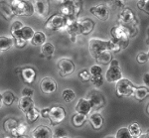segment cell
Listing matches in <instances>:
<instances>
[{"label":"cell","mask_w":149,"mask_h":138,"mask_svg":"<svg viewBox=\"0 0 149 138\" xmlns=\"http://www.w3.org/2000/svg\"><path fill=\"white\" fill-rule=\"evenodd\" d=\"M90 12L100 21H107L109 18V8L105 4H98L91 7Z\"/></svg>","instance_id":"cell-12"},{"label":"cell","mask_w":149,"mask_h":138,"mask_svg":"<svg viewBox=\"0 0 149 138\" xmlns=\"http://www.w3.org/2000/svg\"><path fill=\"white\" fill-rule=\"evenodd\" d=\"M122 1H124V2H126V1H129V0H122Z\"/></svg>","instance_id":"cell-51"},{"label":"cell","mask_w":149,"mask_h":138,"mask_svg":"<svg viewBox=\"0 0 149 138\" xmlns=\"http://www.w3.org/2000/svg\"><path fill=\"white\" fill-rule=\"evenodd\" d=\"M49 111H50V107L43 108V109L40 110V115L42 116L43 118H48V116H49Z\"/></svg>","instance_id":"cell-47"},{"label":"cell","mask_w":149,"mask_h":138,"mask_svg":"<svg viewBox=\"0 0 149 138\" xmlns=\"http://www.w3.org/2000/svg\"><path fill=\"white\" fill-rule=\"evenodd\" d=\"M91 82L97 88H100V86L103 84V77L102 75H100V76H92L91 77Z\"/></svg>","instance_id":"cell-37"},{"label":"cell","mask_w":149,"mask_h":138,"mask_svg":"<svg viewBox=\"0 0 149 138\" xmlns=\"http://www.w3.org/2000/svg\"><path fill=\"white\" fill-rule=\"evenodd\" d=\"M34 33H35V31L32 27H30V26H23V27L20 28L19 30L11 33V35L14 39L15 38L23 39V40H25L28 42V41H30L31 38L33 37Z\"/></svg>","instance_id":"cell-16"},{"label":"cell","mask_w":149,"mask_h":138,"mask_svg":"<svg viewBox=\"0 0 149 138\" xmlns=\"http://www.w3.org/2000/svg\"><path fill=\"white\" fill-rule=\"evenodd\" d=\"M62 96H63V100L66 102H72L76 100V93L71 89H66L62 93Z\"/></svg>","instance_id":"cell-34"},{"label":"cell","mask_w":149,"mask_h":138,"mask_svg":"<svg viewBox=\"0 0 149 138\" xmlns=\"http://www.w3.org/2000/svg\"><path fill=\"white\" fill-rule=\"evenodd\" d=\"M110 34H111V38L115 39L119 42L121 49H125L128 46L129 43V33L127 31L126 27L123 25H116L111 28L110 30Z\"/></svg>","instance_id":"cell-5"},{"label":"cell","mask_w":149,"mask_h":138,"mask_svg":"<svg viewBox=\"0 0 149 138\" xmlns=\"http://www.w3.org/2000/svg\"><path fill=\"white\" fill-rule=\"evenodd\" d=\"M14 46L13 37L0 36V51H8Z\"/></svg>","instance_id":"cell-25"},{"label":"cell","mask_w":149,"mask_h":138,"mask_svg":"<svg viewBox=\"0 0 149 138\" xmlns=\"http://www.w3.org/2000/svg\"><path fill=\"white\" fill-rule=\"evenodd\" d=\"M136 61H137L139 64H144L148 61V54L147 53H144V52H141L139 53L136 57Z\"/></svg>","instance_id":"cell-41"},{"label":"cell","mask_w":149,"mask_h":138,"mask_svg":"<svg viewBox=\"0 0 149 138\" xmlns=\"http://www.w3.org/2000/svg\"><path fill=\"white\" fill-rule=\"evenodd\" d=\"M113 3H114V5L117 7V8H119V9H124L125 8V3H124V1H122V0H113Z\"/></svg>","instance_id":"cell-46"},{"label":"cell","mask_w":149,"mask_h":138,"mask_svg":"<svg viewBox=\"0 0 149 138\" xmlns=\"http://www.w3.org/2000/svg\"><path fill=\"white\" fill-rule=\"evenodd\" d=\"M25 1H29V0H25Z\"/></svg>","instance_id":"cell-52"},{"label":"cell","mask_w":149,"mask_h":138,"mask_svg":"<svg viewBox=\"0 0 149 138\" xmlns=\"http://www.w3.org/2000/svg\"><path fill=\"white\" fill-rule=\"evenodd\" d=\"M143 83H144V84H145L146 86H149V74H148V72H146V74L144 75V77H143Z\"/></svg>","instance_id":"cell-48"},{"label":"cell","mask_w":149,"mask_h":138,"mask_svg":"<svg viewBox=\"0 0 149 138\" xmlns=\"http://www.w3.org/2000/svg\"><path fill=\"white\" fill-rule=\"evenodd\" d=\"M121 50V47H120V44L117 40L115 39L111 38L109 39V51L111 53H118L119 51Z\"/></svg>","instance_id":"cell-35"},{"label":"cell","mask_w":149,"mask_h":138,"mask_svg":"<svg viewBox=\"0 0 149 138\" xmlns=\"http://www.w3.org/2000/svg\"><path fill=\"white\" fill-rule=\"evenodd\" d=\"M117 23L119 25L125 26V27H128V26H136L137 25V19H136L134 12L130 8H128V7H125L124 9H122L120 14L118 15Z\"/></svg>","instance_id":"cell-9"},{"label":"cell","mask_w":149,"mask_h":138,"mask_svg":"<svg viewBox=\"0 0 149 138\" xmlns=\"http://www.w3.org/2000/svg\"><path fill=\"white\" fill-rule=\"evenodd\" d=\"M122 77V72L119 67L118 60H113L109 62V68L105 72V79L109 83H116Z\"/></svg>","instance_id":"cell-7"},{"label":"cell","mask_w":149,"mask_h":138,"mask_svg":"<svg viewBox=\"0 0 149 138\" xmlns=\"http://www.w3.org/2000/svg\"><path fill=\"white\" fill-rule=\"evenodd\" d=\"M20 76L24 83L27 84H31L35 82L37 72H36V70L34 68L25 67V68H22V70H21Z\"/></svg>","instance_id":"cell-17"},{"label":"cell","mask_w":149,"mask_h":138,"mask_svg":"<svg viewBox=\"0 0 149 138\" xmlns=\"http://www.w3.org/2000/svg\"><path fill=\"white\" fill-rule=\"evenodd\" d=\"M21 70H22V68H17V69H16V74H20L21 72Z\"/></svg>","instance_id":"cell-49"},{"label":"cell","mask_w":149,"mask_h":138,"mask_svg":"<svg viewBox=\"0 0 149 138\" xmlns=\"http://www.w3.org/2000/svg\"><path fill=\"white\" fill-rule=\"evenodd\" d=\"M111 60H112V53L109 50L103 51L102 53H100L95 58V61L97 62V64H102V65H109Z\"/></svg>","instance_id":"cell-26"},{"label":"cell","mask_w":149,"mask_h":138,"mask_svg":"<svg viewBox=\"0 0 149 138\" xmlns=\"http://www.w3.org/2000/svg\"><path fill=\"white\" fill-rule=\"evenodd\" d=\"M26 44H27V41L23 40V39H19V38H15V39H14V45H15L17 48H19V49L25 47Z\"/></svg>","instance_id":"cell-42"},{"label":"cell","mask_w":149,"mask_h":138,"mask_svg":"<svg viewBox=\"0 0 149 138\" xmlns=\"http://www.w3.org/2000/svg\"><path fill=\"white\" fill-rule=\"evenodd\" d=\"M91 110H92V105H91L90 100L86 98H80L77 105L74 106V111L81 113V114L88 115L91 112Z\"/></svg>","instance_id":"cell-19"},{"label":"cell","mask_w":149,"mask_h":138,"mask_svg":"<svg viewBox=\"0 0 149 138\" xmlns=\"http://www.w3.org/2000/svg\"><path fill=\"white\" fill-rule=\"evenodd\" d=\"M148 94H149L148 86H138V88H136L135 86L132 95L134 96V98H135L136 100L142 101V100H145V98H147Z\"/></svg>","instance_id":"cell-22"},{"label":"cell","mask_w":149,"mask_h":138,"mask_svg":"<svg viewBox=\"0 0 149 138\" xmlns=\"http://www.w3.org/2000/svg\"><path fill=\"white\" fill-rule=\"evenodd\" d=\"M40 89L45 94H52L57 91V83L52 77H45L40 82Z\"/></svg>","instance_id":"cell-13"},{"label":"cell","mask_w":149,"mask_h":138,"mask_svg":"<svg viewBox=\"0 0 149 138\" xmlns=\"http://www.w3.org/2000/svg\"><path fill=\"white\" fill-rule=\"evenodd\" d=\"M66 110L63 106L61 105H55L50 107L49 111V116H48V119L50 120V123L53 126H56V125L60 124L61 122H63L66 118Z\"/></svg>","instance_id":"cell-8"},{"label":"cell","mask_w":149,"mask_h":138,"mask_svg":"<svg viewBox=\"0 0 149 138\" xmlns=\"http://www.w3.org/2000/svg\"><path fill=\"white\" fill-rule=\"evenodd\" d=\"M86 116H88V115L76 112L73 115V117H72V124H73L74 126L77 127V128L81 127L86 122V119H88V118H86Z\"/></svg>","instance_id":"cell-27"},{"label":"cell","mask_w":149,"mask_h":138,"mask_svg":"<svg viewBox=\"0 0 149 138\" xmlns=\"http://www.w3.org/2000/svg\"><path fill=\"white\" fill-rule=\"evenodd\" d=\"M2 105H3V103H2V95H1V93H0V108H1Z\"/></svg>","instance_id":"cell-50"},{"label":"cell","mask_w":149,"mask_h":138,"mask_svg":"<svg viewBox=\"0 0 149 138\" xmlns=\"http://www.w3.org/2000/svg\"><path fill=\"white\" fill-rule=\"evenodd\" d=\"M26 131H27V125H26L25 123L19 122L15 129L11 132V134L13 135L14 137H23L24 135H25Z\"/></svg>","instance_id":"cell-32"},{"label":"cell","mask_w":149,"mask_h":138,"mask_svg":"<svg viewBox=\"0 0 149 138\" xmlns=\"http://www.w3.org/2000/svg\"><path fill=\"white\" fill-rule=\"evenodd\" d=\"M92 105V109L93 110H98L100 108H102L105 105V100L104 96L102 95V93H100V91H93L90 93V98H88Z\"/></svg>","instance_id":"cell-14"},{"label":"cell","mask_w":149,"mask_h":138,"mask_svg":"<svg viewBox=\"0 0 149 138\" xmlns=\"http://www.w3.org/2000/svg\"><path fill=\"white\" fill-rule=\"evenodd\" d=\"M33 9L34 14L40 18H45L49 15L50 12V3L49 0H33Z\"/></svg>","instance_id":"cell-11"},{"label":"cell","mask_w":149,"mask_h":138,"mask_svg":"<svg viewBox=\"0 0 149 138\" xmlns=\"http://www.w3.org/2000/svg\"><path fill=\"white\" fill-rule=\"evenodd\" d=\"M116 138H131L130 133L128 131V128L127 127H122L120 129L117 130L116 134H115Z\"/></svg>","instance_id":"cell-36"},{"label":"cell","mask_w":149,"mask_h":138,"mask_svg":"<svg viewBox=\"0 0 149 138\" xmlns=\"http://www.w3.org/2000/svg\"><path fill=\"white\" fill-rule=\"evenodd\" d=\"M33 106H35V103L31 96H22L18 101L19 109L24 113H25L27 110L30 109L31 107H33Z\"/></svg>","instance_id":"cell-20"},{"label":"cell","mask_w":149,"mask_h":138,"mask_svg":"<svg viewBox=\"0 0 149 138\" xmlns=\"http://www.w3.org/2000/svg\"><path fill=\"white\" fill-rule=\"evenodd\" d=\"M40 51L42 56H44L47 59H51L55 53V46L50 42H45L43 45L40 46Z\"/></svg>","instance_id":"cell-24"},{"label":"cell","mask_w":149,"mask_h":138,"mask_svg":"<svg viewBox=\"0 0 149 138\" xmlns=\"http://www.w3.org/2000/svg\"><path fill=\"white\" fill-rule=\"evenodd\" d=\"M55 137H58V138H61V137H67V132L64 128H61V127H58L56 130H55Z\"/></svg>","instance_id":"cell-43"},{"label":"cell","mask_w":149,"mask_h":138,"mask_svg":"<svg viewBox=\"0 0 149 138\" xmlns=\"http://www.w3.org/2000/svg\"><path fill=\"white\" fill-rule=\"evenodd\" d=\"M83 8V0H62L60 2V13L64 16L78 17Z\"/></svg>","instance_id":"cell-1"},{"label":"cell","mask_w":149,"mask_h":138,"mask_svg":"<svg viewBox=\"0 0 149 138\" xmlns=\"http://www.w3.org/2000/svg\"><path fill=\"white\" fill-rule=\"evenodd\" d=\"M23 26H24V25H23V23H22V22H20V21H14V22L12 23L10 32H11V33L15 32V31L19 30L20 28H22Z\"/></svg>","instance_id":"cell-44"},{"label":"cell","mask_w":149,"mask_h":138,"mask_svg":"<svg viewBox=\"0 0 149 138\" xmlns=\"http://www.w3.org/2000/svg\"><path fill=\"white\" fill-rule=\"evenodd\" d=\"M91 72L90 71H88V70H83V71H81L80 72V74H79V77L81 79V82H88L91 79Z\"/></svg>","instance_id":"cell-39"},{"label":"cell","mask_w":149,"mask_h":138,"mask_svg":"<svg viewBox=\"0 0 149 138\" xmlns=\"http://www.w3.org/2000/svg\"><path fill=\"white\" fill-rule=\"evenodd\" d=\"M26 119L29 123H34L35 121H37V119L40 116V110L38 108H36L35 106L31 107L30 109L27 110L25 112Z\"/></svg>","instance_id":"cell-28"},{"label":"cell","mask_w":149,"mask_h":138,"mask_svg":"<svg viewBox=\"0 0 149 138\" xmlns=\"http://www.w3.org/2000/svg\"><path fill=\"white\" fill-rule=\"evenodd\" d=\"M18 123H19V121L17 119H15V118H9V119L5 120L3 123L4 130L8 133H11L16 128V126L18 125Z\"/></svg>","instance_id":"cell-33"},{"label":"cell","mask_w":149,"mask_h":138,"mask_svg":"<svg viewBox=\"0 0 149 138\" xmlns=\"http://www.w3.org/2000/svg\"><path fill=\"white\" fill-rule=\"evenodd\" d=\"M88 121H90L91 125H92L93 129L100 130L103 125V117L100 113H93V114L90 116Z\"/></svg>","instance_id":"cell-23"},{"label":"cell","mask_w":149,"mask_h":138,"mask_svg":"<svg viewBox=\"0 0 149 138\" xmlns=\"http://www.w3.org/2000/svg\"><path fill=\"white\" fill-rule=\"evenodd\" d=\"M135 86L128 79L121 77L115 83V93L118 98H129L133 94Z\"/></svg>","instance_id":"cell-3"},{"label":"cell","mask_w":149,"mask_h":138,"mask_svg":"<svg viewBox=\"0 0 149 138\" xmlns=\"http://www.w3.org/2000/svg\"><path fill=\"white\" fill-rule=\"evenodd\" d=\"M127 128H128V131H129V133H130L131 138H139L141 135V133H142V130H141L140 125L136 122L130 123Z\"/></svg>","instance_id":"cell-31"},{"label":"cell","mask_w":149,"mask_h":138,"mask_svg":"<svg viewBox=\"0 0 149 138\" xmlns=\"http://www.w3.org/2000/svg\"><path fill=\"white\" fill-rule=\"evenodd\" d=\"M32 137L34 138H51L53 132L46 125H39L32 131Z\"/></svg>","instance_id":"cell-18"},{"label":"cell","mask_w":149,"mask_h":138,"mask_svg":"<svg viewBox=\"0 0 149 138\" xmlns=\"http://www.w3.org/2000/svg\"><path fill=\"white\" fill-rule=\"evenodd\" d=\"M30 42L33 46H37V47L38 46L43 45L45 42H46V35H45L43 32H41V31L35 32L34 35H33V37L31 38Z\"/></svg>","instance_id":"cell-29"},{"label":"cell","mask_w":149,"mask_h":138,"mask_svg":"<svg viewBox=\"0 0 149 138\" xmlns=\"http://www.w3.org/2000/svg\"><path fill=\"white\" fill-rule=\"evenodd\" d=\"M0 14L6 20H11L12 17L14 16L10 4L7 3L5 0H0Z\"/></svg>","instance_id":"cell-21"},{"label":"cell","mask_w":149,"mask_h":138,"mask_svg":"<svg viewBox=\"0 0 149 138\" xmlns=\"http://www.w3.org/2000/svg\"><path fill=\"white\" fill-rule=\"evenodd\" d=\"M109 51V40H102L98 38H92L88 41V51L91 56L95 59L103 51Z\"/></svg>","instance_id":"cell-4"},{"label":"cell","mask_w":149,"mask_h":138,"mask_svg":"<svg viewBox=\"0 0 149 138\" xmlns=\"http://www.w3.org/2000/svg\"><path fill=\"white\" fill-rule=\"evenodd\" d=\"M148 2H149V0H139V1L137 2V7L140 9L141 11H143L144 13H146V14L149 13Z\"/></svg>","instance_id":"cell-38"},{"label":"cell","mask_w":149,"mask_h":138,"mask_svg":"<svg viewBox=\"0 0 149 138\" xmlns=\"http://www.w3.org/2000/svg\"><path fill=\"white\" fill-rule=\"evenodd\" d=\"M12 12L17 16H31L34 14L33 4L25 0H12L10 3Z\"/></svg>","instance_id":"cell-2"},{"label":"cell","mask_w":149,"mask_h":138,"mask_svg":"<svg viewBox=\"0 0 149 138\" xmlns=\"http://www.w3.org/2000/svg\"><path fill=\"white\" fill-rule=\"evenodd\" d=\"M34 94V91L30 88H24L22 89V96H31Z\"/></svg>","instance_id":"cell-45"},{"label":"cell","mask_w":149,"mask_h":138,"mask_svg":"<svg viewBox=\"0 0 149 138\" xmlns=\"http://www.w3.org/2000/svg\"><path fill=\"white\" fill-rule=\"evenodd\" d=\"M95 23L93 22L92 19L86 18V19H81L78 20V27H79V32L81 35H88L93 32V30L95 29Z\"/></svg>","instance_id":"cell-15"},{"label":"cell","mask_w":149,"mask_h":138,"mask_svg":"<svg viewBox=\"0 0 149 138\" xmlns=\"http://www.w3.org/2000/svg\"><path fill=\"white\" fill-rule=\"evenodd\" d=\"M57 66L59 70V75L62 77H68L74 72V64L70 59H66V58L60 59L57 63Z\"/></svg>","instance_id":"cell-10"},{"label":"cell","mask_w":149,"mask_h":138,"mask_svg":"<svg viewBox=\"0 0 149 138\" xmlns=\"http://www.w3.org/2000/svg\"><path fill=\"white\" fill-rule=\"evenodd\" d=\"M65 28V16L61 13L53 14L47 19L45 23V29L48 31H62Z\"/></svg>","instance_id":"cell-6"},{"label":"cell","mask_w":149,"mask_h":138,"mask_svg":"<svg viewBox=\"0 0 149 138\" xmlns=\"http://www.w3.org/2000/svg\"><path fill=\"white\" fill-rule=\"evenodd\" d=\"M1 95H2V103L5 106H11L13 105L14 100H16L15 94L10 91H4L3 93H1Z\"/></svg>","instance_id":"cell-30"},{"label":"cell","mask_w":149,"mask_h":138,"mask_svg":"<svg viewBox=\"0 0 149 138\" xmlns=\"http://www.w3.org/2000/svg\"><path fill=\"white\" fill-rule=\"evenodd\" d=\"M90 72H91V76H100V75H102V69L98 65H95V66L91 67Z\"/></svg>","instance_id":"cell-40"}]
</instances>
